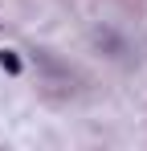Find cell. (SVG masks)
Segmentation results:
<instances>
[{
  "label": "cell",
  "mask_w": 147,
  "mask_h": 151,
  "mask_svg": "<svg viewBox=\"0 0 147 151\" xmlns=\"http://www.w3.org/2000/svg\"><path fill=\"white\" fill-rule=\"evenodd\" d=\"M0 65H4V70H8V74H17V70H21V61H17V57H12V53H0Z\"/></svg>",
  "instance_id": "obj_1"
}]
</instances>
